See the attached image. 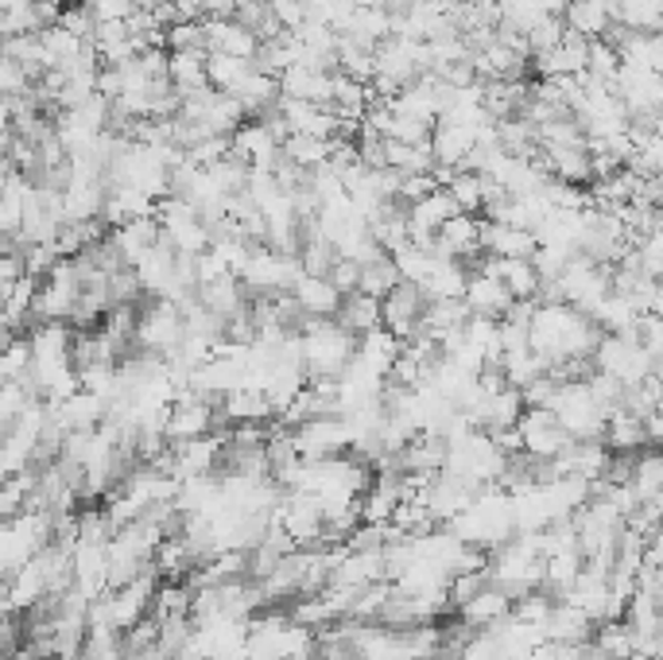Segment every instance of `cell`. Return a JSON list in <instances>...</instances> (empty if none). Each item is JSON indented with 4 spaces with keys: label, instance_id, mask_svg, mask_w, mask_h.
I'll list each match as a JSON object with an SVG mask.
<instances>
[{
    "label": "cell",
    "instance_id": "17",
    "mask_svg": "<svg viewBox=\"0 0 663 660\" xmlns=\"http://www.w3.org/2000/svg\"><path fill=\"white\" fill-rule=\"evenodd\" d=\"M559 20L566 23V31H574V36H582V39H602L605 28L613 23L605 0H566Z\"/></svg>",
    "mask_w": 663,
    "mask_h": 660
},
{
    "label": "cell",
    "instance_id": "12",
    "mask_svg": "<svg viewBox=\"0 0 663 660\" xmlns=\"http://www.w3.org/2000/svg\"><path fill=\"white\" fill-rule=\"evenodd\" d=\"M291 300H295V308L303 311V316L334 319L338 303H342V292H338L327 277H307V272H303V277L291 284Z\"/></svg>",
    "mask_w": 663,
    "mask_h": 660
},
{
    "label": "cell",
    "instance_id": "41",
    "mask_svg": "<svg viewBox=\"0 0 663 660\" xmlns=\"http://www.w3.org/2000/svg\"><path fill=\"white\" fill-rule=\"evenodd\" d=\"M132 8H137L132 0H90L93 20H124Z\"/></svg>",
    "mask_w": 663,
    "mask_h": 660
},
{
    "label": "cell",
    "instance_id": "29",
    "mask_svg": "<svg viewBox=\"0 0 663 660\" xmlns=\"http://www.w3.org/2000/svg\"><path fill=\"white\" fill-rule=\"evenodd\" d=\"M358 269H361L358 272V292L373 296V300H384V296H389L392 288L400 284V272H396V264H392L389 253L373 257V261L358 264Z\"/></svg>",
    "mask_w": 663,
    "mask_h": 660
},
{
    "label": "cell",
    "instance_id": "22",
    "mask_svg": "<svg viewBox=\"0 0 663 660\" xmlns=\"http://www.w3.org/2000/svg\"><path fill=\"white\" fill-rule=\"evenodd\" d=\"M465 280H470V269L462 261H439L435 272L420 284L423 300L435 303V300H462L465 292Z\"/></svg>",
    "mask_w": 663,
    "mask_h": 660
},
{
    "label": "cell",
    "instance_id": "10",
    "mask_svg": "<svg viewBox=\"0 0 663 660\" xmlns=\"http://www.w3.org/2000/svg\"><path fill=\"white\" fill-rule=\"evenodd\" d=\"M594 638V622L571 602H551V614L543 622V641L551 646H586Z\"/></svg>",
    "mask_w": 663,
    "mask_h": 660
},
{
    "label": "cell",
    "instance_id": "26",
    "mask_svg": "<svg viewBox=\"0 0 663 660\" xmlns=\"http://www.w3.org/2000/svg\"><path fill=\"white\" fill-rule=\"evenodd\" d=\"M345 36H350L353 43H361V47L384 43V39L392 36L389 12H384V8H365V4H358V8H353V16H350V28H345Z\"/></svg>",
    "mask_w": 663,
    "mask_h": 660
},
{
    "label": "cell",
    "instance_id": "6",
    "mask_svg": "<svg viewBox=\"0 0 663 660\" xmlns=\"http://www.w3.org/2000/svg\"><path fill=\"white\" fill-rule=\"evenodd\" d=\"M291 443H295L299 459H334V454L350 451V428L342 416H314L291 428Z\"/></svg>",
    "mask_w": 663,
    "mask_h": 660
},
{
    "label": "cell",
    "instance_id": "40",
    "mask_svg": "<svg viewBox=\"0 0 663 660\" xmlns=\"http://www.w3.org/2000/svg\"><path fill=\"white\" fill-rule=\"evenodd\" d=\"M358 272H361L358 264H353V261H345V257H338V261L330 264L327 280H330V284H334L342 296H350V292H358Z\"/></svg>",
    "mask_w": 663,
    "mask_h": 660
},
{
    "label": "cell",
    "instance_id": "9",
    "mask_svg": "<svg viewBox=\"0 0 663 660\" xmlns=\"http://www.w3.org/2000/svg\"><path fill=\"white\" fill-rule=\"evenodd\" d=\"M462 303H465V311H470V316L501 319L504 311H509L512 296H509V288L501 284V277L470 272V280H465V292H462Z\"/></svg>",
    "mask_w": 663,
    "mask_h": 660
},
{
    "label": "cell",
    "instance_id": "36",
    "mask_svg": "<svg viewBox=\"0 0 663 660\" xmlns=\"http://www.w3.org/2000/svg\"><path fill=\"white\" fill-rule=\"evenodd\" d=\"M431 129H435V124H423V121H415V117L392 113L389 129H384V140H396V144H423V140H431Z\"/></svg>",
    "mask_w": 663,
    "mask_h": 660
},
{
    "label": "cell",
    "instance_id": "43",
    "mask_svg": "<svg viewBox=\"0 0 663 660\" xmlns=\"http://www.w3.org/2000/svg\"><path fill=\"white\" fill-rule=\"evenodd\" d=\"M132 4H140V0H132Z\"/></svg>",
    "mask_w": 663,
    "mask_h": 660
},
{
    "label": "cell",
    "instance_id": "27",
    "mask_svg": "<svg viewBox=\"0 0 663 660\" xmlns=\"http://www.w3.org/2000/svg\"><path fill=\"white\" fill-rule=\"evenodd\" d=\"M629 486H633L636 501L660 498V486H663V459L656 454V447H644V451L633 454V474H629Z\"/></svg>",
    "mask_w": 663,
    "mask_h": 660
},
{
    "label": "cell",
    "instance_id": "31",
    "mask_svg": "<svg viewBox=\"0 0 663 660\" xmlns=\"http://www.w3.org/2000/svg\"><path fill=\"white\" fill-rule=\"evenodd\" d=\"M280 156H283V160H288V163H295V168L314 171V168H319V163H327V160H330V140L295 137V132H291V137L280 144Z\"/></svg>",
    "mask_w": 663,
    "mask_h": 660
},
{
    "label": "cell",
    "instance_id": "18",
    "mask_svg": "<svg viewBox=\"0 0 663 660\" xmlns=\"http://www.w3.org/2000/svg\"><path fill=\"white\" fill-rule=\"evenodd\" d=\"M470 148H473V129L435 121V129H431V156H435V168H458V163L470 156Z\"/></svg>",
    "mask_w": 663,
    "mask_h": 660
},
{
    "label": "cell",
    "instance_id": "19",
    "mask_svg": "<svg viewBox=\"0 0 663 660\" xmlns=\"http://www.w3.org/2000/svg\"><path fill=\"white\" fill-rule=\"evenodd\" d=\"M109 241H113V249L121 253V261L132 269V261H137L144 249H152L155 241H160V222H155V218H132V222L117 226Z\"/></svg>",
    "mask_w": 663,
    "mask_h": 660
},
{
    "label": "cell",
    "instance_id": "15",
    "mask_svg": "<svg viewBox=\"0 0 663 660\" xmlns=\"http://www.w3.org/2000/svg\"><path fill=\"white\" fill-rule=\"evenodd\" d=\"M543 163H548L551 179L571 187H590L594 171H590V152L586 144H571V148H543Z\"/></svg>",
    "mask_w": 663,
    "mask_h": 660
},
{
    "label": "cell",
    "instance_id": "14",
    "mask_svg": "<svg viewBox=\"0 0 663 660\" xmlns=\"http://www.w3.org/2000/svg\"><path fill=\"white\" fill-rule=\"evenodd\" d=\"M509 610H512L509 594H504L501 587L485 583L465 607H458V622H465L470 630H489V626H496L501 618H509Z\"/></svg>",
    "mask_w": 663,
    "mask_h": 660
},
{
    "label": "cell",
    "instance_id": "42",
    "mask_svg": "<svg viewBox=\"0 0 663 660\" xmlns=\"http://www.w3.org/2000/svg\"><path fill=\"white\" fill-rule=\"evenodd\" d=\"M493 4H509V0H493Z\"/></svg>",
    "mask_w": 663,
    "mask_h": 660
},
{
    "label": "cell",
    "instance_id": "11",
    "mask_svg": "<svg viewBox=\"0 0 663 660\" xmlns=\"http://www.w3.org/2000/svg\"><path fill=\"white\" fill-rule=\"evenodd\" d=\"M330 90H334V74H327V70H311V67H303V62H295V67L280 74L283 98L311 101V106H330Z\"/></svg>",
    "mask_w": 663,
    "mask_h": 660
},
{
    "label": "cell",
    "instance_id": "5",
    "mask_svg": "<svg viewBox=\"0 0 663 660\" xmlns=\"http://www.w3.org/2000/svg\"><path fill=\"white\" fill-rule=\"evenodd\" d=\"M299 277H303V269H299L295 257L272 253L268 246H252L249 264H244V272L237 280L244 284V292L272 296V292H291V284H295Z\"/></svg>",
    "mask_w": 663,
    "mask_h": 660
},
{
    "label": "cell",
    "instance_id": "21",
    "mask_svg": "<svg viewBox=\"0 0 663 660\" xmlns=\"http://www.w3.org/2000/svg\"><path fill=\"white\" fill-rule=\"evenodd\" d=\"M168 78L179 98L207 90V51H168Z\"/></svg>",
    "mask_w": 663,
    "mask_h": 660
},
{
    "label": "cell",
    "instance_id": "7",
    "mask_svg": "<svg viewBox=\"0 0 663 660\" xmlns=\"http://www.w3.org/2000/svg\"><path fill=\"white\" fill-rule=\"evenodd\" d=\"M516 431H520V447H524V454L532 462L559 459L566 451V443H571V436L559 428L551 408H524L516 420Z\"/></svg>",
    "mask_w": 663,
    "mask_h": 660
},
{
    "label": "cell",
    "instance_id": "20",
    "mask_svg": "<svg viewBox=\"0 0 663 660\" xmlns=\"http://www.w3.org/2000/svg\"><path fill=\"white\" fill-rule=\"evenodd\" d=\"M334 323L342 330H350L353 338L365 334V330L381 327V300H373V296H365V292L342 296V303H338V311H334Z\"/></svg>",
    "mask_w": 663,
    "mask_h": 660
},
{
    "label": "cell",
    "instance_id": "8",
    "mask_svg": "<svg viewBox=\"0 0 663 660\" xmlns=\"http://www.w3.org/2000/svg\"><path fill=\"white\" fill-rule=\"evenodd\" d=\"M423 308H428V300H423V292L415 284H404L400 280L396 288H392L389 296L381 300V327L392 330V334L400 338V342H408V338L420 334V316Z\"/></svg>",
    "mask_w": 663,
    "mask_h": 660
},
{
    "label": "cell",
    "instance_id": "32",
    "mask_svg": "<svg viewBox=\"0 0 663 660\" xmlns=\"http://www.w3.org/2000/svg\"><path fill=\"white\" fill-rule=\"evenodd\" d=\"M295 261H299V269H303L307 277H327L330 264L338 261V253H334V246H330V241H322L319 233L307 230V238L299 241Z\"/></svg>",
    "mask_w": 663,
    "mask_h": 660
},
{
    "label": "cell",
    "instance_id": "1",
    "mask_svg": "<svg viewBox=\"0 0 663 660\" xmlns=\"http://www.w3.org/2000/svg\"><path fill=\"white\" fill-rule=\"evenodd\" d=\"M299 334V358H303V373L307 381H319V377H338L345 369V361L358 350V338L350 330H342L334 319H311L303 316L295 327Z\"/></svg>",
    "mask_w": 663,
    "mask_h": 660
},
{
    "label": "cell",
    "instance_id": "25",
    "mask_svg": "<svg viewBox=\"0 0 663 660\" xmlns=\"http://www.w3.org/2000/svg\"><path fill=\"white\" fill-rule=\"evenodd\" d=\"M400 338L392 334V330H384V327H373V330H365V334H358V358H365L373 369H381L384 377H389V369H392V361H396V353H400Z\"/></svg>",
    "mask_w": 663,
    "mask_h": 660
},
{
    "label": "cell",
    "instance_id": "23",
    "mask_svg": "<svg viewBox=\"0 0 663 660\" xmlns=\"http://www.w3.org/2000/svg\"><path fill=\"white\" fill-rule=\"evenodd\" d=\"M233 98L241 101V109H244L249 117H260V113H268V109H272L275 101H280V78L252 70V74L244 78V82L233 90Z\"/></svg>",
    "mask_w": 663,
    "mask_h": 660
},
{
    "label": "cell",
    "instance_id": "13",
    "mask_svg": "<svg viewBox=\"0 0 663 660\" xmlns=\"http://www.w3.org/2000/svg\"><path fill=\"white\" fill-rule=\"evenodd\" d=\"M481 253L501 257V261H520V257H532L535 253V233L512 230V226L485 222V218H481Z\"/></svg>",
    "mask_w": 663,
    "mask_h": 660
},
{
    "label": "cell",
    "instance_id": "38",
    "mask_svg": "<svg viewBox=\"0 0 663 660\" xmlns=\"http://www.w3.org/2000/svg\"><path fill=\"white\" fill-rule=\"evenodd\" d=\"M636 342H641L644 350L660 361V353H663V323H660V316H641V319H636Z\"/></svg>",
    "mask_w": 663,
    "mask_h": 660
},
{
    "label": "cell",
    "instance_id": "2",
    "mask_svg": "<svg viewBox=\"0 0 663 660\" xmlns=\"http://www.w3.org/2000/svg\"><path fill=\"white\" fill-rule=\"evenodd\" d=\"M590 361H594L597 373L613 377V381L625 384V389L629 384H641L649 373H656V358H652L636 338L602 334L594 346V353H590Z\"/></svg>",
    "mask_w": 663,
    "mask_h": 660
},
{
    "label": "cell",
    "instance_id": "37",
    "mask_svg": "<svg viewBox=\"0 0 663 660\" xmlns=\"http://www.w3.org/2000/svg\"><path fill=\"white\" fill-rule=\"evenodd\" d=\"M229 137H207V140H199L194 148H187V163H194V168H214L218 160H225L229 156Z\"/></svg>",
    "mask_w": 663,
    "mask_h": 660
},
{
    "label": "cell",
    "instance_id": "16",
    "mask_svg": "<svg viewBox=\"0 0 663 660\" xmlns=\"http://www.w3.org/2000/svg\"><path fill=\"white\" fill-rule=\"evenodd\" d=\"M244 284L237 277H221V280H210V284L199 288V303L207 311H214L221 323H229L233 316H241V311H249V303H244Z\"/></svg>",
    "mask_w": 663,
    "mask_h": 660
},
{
    "label": "cell",
    "instance_id": "30",
    "mask_svg": "<svg viewBox=\"0 0 663 660\" xmlns=\"http://www.w3.org/2000/svg\"><path fill=\"white\" fill-rule=\"evenodd\" d=\"M191 599H194L191 583H183V579H168V583L155 587V599H152V610H148V614H152L155 622L191 614Z\"/></svg>",
    "mask_w": 663,
    "mask_h": 660
},
{
    "label": "cell",
    "instance_id": "24",
    "mask_svg": "<svg viewBox=\"0 0 663 660\" xmlns=\"http://www.w3.org/2000/svg\"><path fill=\"white\" fill-rule=\"evenodd\" d=\"M454 214H462V210L454 207V199H450L446 191H431L428 199L412 202L408 207V226H415V230H428V233H439L442 222H450Z\"/></svg>",
    "mask_w": 663,
    "mask_h": 660
},
{
    "label": "cell",
    "instance_id": "28",
    "mask_svg": "<svg viewBox=\"0 0 663 660\" xmlns=\"http://www.w3.org/2000/svg\"><path fill=\"white\" fill-rule=\"evenodd\" d=\"M252 59H237V54H207V86L218 93H233L244 78L252 74Z\"/></svg>",
    "mask_w": 663,
    "mask_h": 660
},
{
    "label": "cell",
    "instance_id": "35",
    "mask_svg": "<svg viewBox=\"0 0 663 660\" xmlns=\"http://www.w3.org/2000/svg\"><path fill=\"white\" fill-rule=\"evenodd\" d=\"M563 31H566V23L559 20V16H543V20L535 23V28L524 36V43H528V59H532V54L551 51V47H559V39H563Z\"/></svg>",
    "mask_w": 663,
    "mask_h": 660
},
{
    "label": "cell",
    "instance_id": "34",
    "mask_svg": "<svg viewBox=\"0 0 663 660\" xmlns=\"http://www.w3.org/2000/svg\"><path fill=\"white\" fill-rule=\"evenodd\" d=\"M163 51H207L199 20H179L171 28H163Z\"/></svg>",
    "mask_w": 663,
    "mask_h": 660
},
{
    "label": "cell",
    "instance_id": "4",
    "mask_svg": "<svg viewBox=\"0 0 663 660\" xmlns=\"http://www.w3.org/2000/svg\"><path fill=\"white\" fill-rule=\"evenodd\" d=\"M218 431V397H199V392H175L168 416H163V439L168 443H183V439H199Z\"/></svg>",
    "mask_w": 663,
    "mask_h": 660
},
{
    "label": "cell",
    "instance_id": "39",
    "mask_svg": "<svg viewBox=\"0 0 663 660\" xmlns=\"http://www.w3.org/2000/svg\"><path fill=\"white\" fill-rule=\"evenodd\" d=\"M268 12H272V20L280 23L283 31H295L299 23L307 20L303 0H268Z\"/></svg>",
    "mask_w": 663,
    "mask_h": 660
},
{
    "label": "cell",
    "instance_id": "3",
    "mask_svg": "<svg viewBox=\"0 0 663 660\" xmlns=\"http://www.w3.org/2000/svg\"><path fill=\"white\" fill-rule=\"evenodd\" d=\"M183 342V311L171 300H155L152 308H144L137 316V330H132V346H140L144 353L155 358H171Z\"/></svg>",
    "mask_w": 663,
    "mask_h": 660
},
{
    "label": "cell",
    "instance_id": "33",
    "mask_svg": "<svg viewBox=\"0 0 663 660\" xmlns=\"http://www.w3.org/2000/svg\"><path fill=\"white\" fill-rule=\"evenodd\" d=\"M442 191L454 199V207L462 210V214H481V176L478 171H458L450 176V183L442 187Z\"/></svg>",
    "mask_w": 663,
    "mask_h": 660
}]
</instances>
